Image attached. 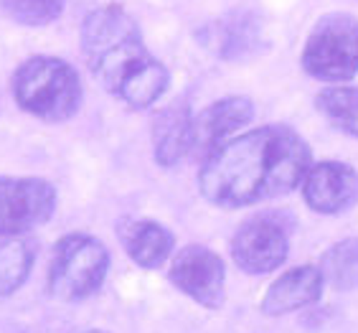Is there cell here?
Wrapping results in <instances>:
<instances>
[{
  "label": "cell",
  "mask_w": 358,
  "mask_h": 333,
  "mask_svg": "<svg viewBox=\"0 0 358 333\" xmlns=\"http://www.w3.org/2000/svg\"><path fill=\"white\" fill-rule=\"evenodd\" d=\"M310 168V148L295 130L267 125L221 143L206 155L201 196L216 206L239 208L289 194Z\"/></svg>",
  "instance_id": "1"
},
{
  "label": "cell",
  "mask_w": 358,
  "mask_h": 333,
  "mask_svg": "<svg viewBox=\"0 0 358 333\" xmlns=\"http://www.w3.org/2000/svg\"><path fill=\"white\" fill-rule=\"evenodd\" d=\"M82 51L96 82L135 110L155 104L168 90V69L148 51L135 18L115 3L87 13Z\"/></svg>",
  "instance_id": "2"
},
{
  "label": "cell",
  "mask_w": 358,
  "mask_h": 333,
  "mask_svg": "<svg viewBox=\"0 0 358 333\" xmlns=\"http://www.w3.org/2000/svg\"><path fill=\"white\" fill-rule=\"evenodd\" d=\"M15 102L46 122L69 120L82 104V82L69 62L56 56H34L13 77Z\"/></svg>",
  "instance_id": "3"
},
{
  "label": "cell",
  "mask_w": 358,
  "mask_h": 333,
  "mask_svg": "<svg viewBox=\"0 0 358 333\" xmlns=\"http://www.w3.org/2000/svg\"><path fill=\"white\" fill-rule=\"evenodd\" d=\"M107 270L110 255L99 239L90 234H66L54 247L48 292L64 303L90 298L102 288Z\"/></svg>",
  "instance_id": "4"
},
{
  "label": "cell",
  "mask_w": 358,
  "mask_h": 333,
  "mask_svg": "<svg viewBox=\"0 0 358 333\" xmlns=\"http://www.w3.org/2000/svg\"><path fill=\"white\" fill-rule=\"evenodd\" d=\"M303 69L320 82H345L358 74V18L328 13L315 23L303 49Z\"/></svg>",
  "instance_id": "5"
},
{
  "label": "cell",
  "mask_w": 358,
  "mask_h": 333,
  "mask_svg": "<svg viewBox=\"0 0 358 333\" xmlns=\"http://www.w3.org/2000/svg\"><path fill=\"white\" fill-rule=\"evenodd\" d=\"M56 191L41 178H0V236H18L51 219Z\"/></svg>",
  "instance_id": "6"
},
{
  "label": "cell",
  "mask_w": 358,
  "mask_h": 333,
  "mask_svg": "<svg viewBox=\"0 0 358 333\" xmlns=\"http://www.w3.org/2000/svg\"><path fill=\"white\" fill-rule=\"evenodd\" d=\"M289 236L277 216H255L239 227L231 239V257L249 275L277 270L287 260Z\"/></svg>",
  "instance_id": "7"
},
{
  "label": "cell",
  "mask_w": 358,
  "mask_h": 333,
  "mask_svg": "<svg viewBox=\"0 0 358 333\" xmlns=\"http://www.w3.org/2000/svg\"><path fill=\"white\" fill-rule=\"evenodd\" d=\"M171 283L199 306H224V262L216 252L188 244L171 264Z\"/></svg>",
  "instance_id": "8"
},
{
  "label": "cell",
  "mask_w": 358,
  "mask_h": 333,
  "mask_svg": "<svg viewBox=\"0 0 358 333\" xmlns=\"http://www.w3.org/2000/svg\"><path fill=\"white\" fill-rule=\"evenodd\" d=\"M300 186L308 206L317 214H341L358 199V173L338 160H325L308 168Z\"/></svg>",
  "instance_id": "9"
},
{
  "label": "cell",
  "mask_w": 358,
  "mask_h": 333,
  "mask_svg": "<svg viewBox=\"0 0 358 333\" xmlns=\"http://www.w3.org/2000/svg\"><path fill=\"white\" fill-rule=\"evenodd\" d=\"M255 118V104L247 97H227L208 104L206 110L193 115V132L196 146L193 150H216L221 143H227L239 127H244Z\"/></svg>",
  "instance_id": "10"
},
{
  "label": "cell",
  "mask_w": 358,
  "mask_h": 333,
  "mask_svg": "<svg viewBox=\"0 0 358 333\" xmlns=\"http://www.w3.org/2000/svg\"><path fill=\"white\" fill-rule=\"evenodd\" d=\"M152 146L160 166H176L196 146L193 115L186 102H173L152 118Z\"/></svg>",
  "instance_id": "11"
},
{
  "label": "cell",
  "mask_w": 358,
  "mask_h": 333,
  "mask_svg": "<svg viewBox=\"0 0 358 333\" xmlns=\"http://www.w3.org/2000/svg\"><path fill=\"white\" fill-rule=\"evenodd\" d=\"M323 283V272L317 267H310V264L285 272L282 278H277L269 285L267 295L262 300V313L264 316H282V313H292L310 306L320 298Z\"/></svg>",
  "instance_id": "12"
},
{
  "label": "cell",
  "mask_w": 358,
  "mask_h": 333,
  "mask_svg": "<svg viewBox=\"0 0 358 333\" xmlns=\"http://www.w3.org/2000/svg\"><path fill=\"white\" fill-rule=\"evenodd\" d=\"M120 236H122L124 252L130 255V260L140 267H160L173 252V234L160 227L158 222L150 219H127L120 227Z\"/></svg>",
  "instance_id": "13"
},
{
  "label": "cell",
  "mask_w": 358,
  "mask_h": 333,
  "mask_svg": "<svg viewBox=\"0 0 358 333\" xmlns=\"http://www.w3.org/2000/svg\"><path fill=\"white\" fill-rule=\"evenodd\" d=\"M262 41V31L255 15L234 13L219 21L211 28V46L224 59H241L247 54H255Z\"/></svg>",
  "instance_id": "14"
},
{
  "label": "cell",
  "mask_w": 358,
  "mask_h": 333,
  "mask_svg": "<svg viewBox=\"0 0 358 333\" xmlns=\"http://www.w3.org/2000/svg\"><path fill=\"white\" fill-rule=\"evenodd\" d=\"M34 264V250L21 236H0V298L26 283Z\"/></svg>",
  "instance_id": "15"
},
{
  "label": "cell",
  "mask_w": 358,
  "mask_h": 333,
  "mask_svg": "<svg viewBox=\"0 0 358 333\" xmlns=\"http://www.w3.org/2000/svg\"><path fill=\"white\" fill-rule=\"evenodd\" d=\"M320 272L323 280H328L338 290L358 288V239H343L333 244L323 255Z\"/></svg>",
  "instance_id": "16"
},
{
  "label": "cell",
  "mask_w": 358,
  "mask_h": 333,
  "mask_svg": "<svg viewBox=\"0 0 358 333\" xmlns=\"http://www.w3.org/2000/svg\"><path fill=\"white\" fill-rule=\"evenodd\" d=\"M317 110L331 120L338 130L358 138V90L331 87L317 94Z\"/></svg>",
  "instance_id": "17"
},
{
  "label": "cell",
  "mask_w": 358,
  "mask_h": 333,
  "mask_svg": "<svg viewBox=\"0 0 358 333\" xmlns=\"http://www.w3.org/2000/svg\"><path fill=\"white\" fill-rule=\"evenodd\" d=\"M66 0H0V10L18 26L38 28L62 18Z\"/></svg>",
  "instance_id": "18"
},
{
  "label": "cell",
  "mask_w": 358,
  "mask_h": 333,
  "mask_svg": "<svg viewBox=\"0 0 358 333\" xmlns=\"http://www.w3.org/2000/svg\"><path fill=\"white\" fill-rule=\"evenodd\" d=\"M82 333H107V331H82Z\"/></svg>",
  "instance_id": "19"
}]
</instances>
